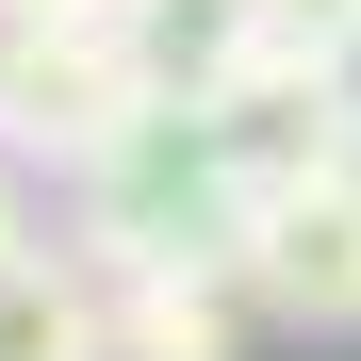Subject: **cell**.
<instances>
[{
  "mask_svg": "<svg viewBox=\"0 0 361 361\" xmlns=\"http://www.w3.org/2000/svg\"><path fill=\"white\" fill-rule=\"evenodd\" d=\"M230 214H247V164H230L214 99H132L115 148L82 164V263H230Z\"/></svg>",
  "mask_w": 361,
  "mask_h": 361,
  "instance_id": "cell-1",
  "label": "cell"
},
{
  "mask_svg": "<svg viewBox=\"0 0 361 361\" xmlns=\"http://www.w3.org/2000/svg\"><path fill=\"white\" fill-rule=\"evenodd\" d=\"M230 279H247V312H263V329L345 345V329H361V148L263 180V197L230 214Z\"/></svg>",
  "mask_w": 361,
  "mask_h": 361,
  "instance_id": "cell-2",
  "label": "cell"
},
{
  "mask_svg": "<svg viewBox=\"0 0 361 361\" xmlns=\"http://www.w3.org/2000/svg\"><path fill=\"white\" fill-rule=\"evenodd\" d=\"M132 33L115 17H0V148L17 164H99L115 148V115H132Z\"/></svg>",
  "mask_w": 361,
  "mask_h": 361,
  "instance_id": "cell-3",
  "label": "cell"
},
{
  "mask_svg": "<svg viewBox=\"0 0 361 361\" xmlns=\"http://www.w3.org/2000/svg\"><path fill=\"white\" fill-rule=\"evenodd\" d=\"M115 279V361H247V279H230L214 247L197 263H99Z\"/></svg>",
  "mask_w": 361,
  "mask_h": 361,
  "instance_id": "cell-4",
  "label": "cell"
},
{
  "mask_svg": "<svg viewBox=\"0 0 361 361\" xmlns=\"http://www.w3.org/2000/svg\"><path fill=\"white\" fill-rule=\"evenodd\" d=\"M0 361H115V279L82 247H17L0 263Z\"/></svg>",
  "mask_w": 361,
  "mask_h": 361,
  "instance_id": "cell-5",
  "label": "cell"
},
{
  "mask_svg": "<svg viewBox=\"0 0 361 361\" xmlns=\"http://www.w3.org/2000/svg\"><path fill=\"white\" fill-rule=\"evenodd\" d=\"M345 17H361V0H263V33H279V49H329Z\"/></svg>",
  "mask_w": 361,
  "mask_h": 361,
  "instance_id": "cell-6",
  "label": "cell"
},
{
  "mask_svg": "<svg viewBox=\"0 0 361 361\" xmlns=\"http://www.w3.org/2000/svg\"><path fill=\"white\" fill-rule=\"evenodd\" d=\"M312 66H329V115H345V148H361V17H345V33L312 49Z\"/></svg>",
  "mask_w": 361,
  "mask_h": 361,
  "instance_id": "cell-7",
  "label": "cell"
},
{
  "mask_svg": "<svg viewBox=\"0 0 361 361\" xmlns=\"http://www.w3.org/2000/svg\"><path fill=\"white\" fill-rule=\"evenodd\" d=\"M33 247V197H17V148H0V263Z\"/></svg>",
  "mask_w": 361,
  "mask_h": 361,
  "instance_id": "cell-8",
  "label": "cell"
},
{
  "mask_svg": "<svg viewBox=\"0 0 361 361\" xmlns=\"http://www.w3.org/2000/svg\"><path fill=\"white\" fill-rule=\"evenodd\" d=\"M0 17H115V0H0Z\"/></svg>",
  "mask_w": 361,
  "mask_h": 361,
  "instance_id": "cell-9",
  "label": "cell"
}]
</instances>
